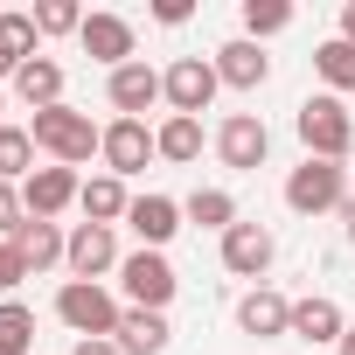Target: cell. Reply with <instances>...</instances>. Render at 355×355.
<instances>
[{"mask_svg": "<svg viewBox=\"0 0 355 355\" xmlns=\"http://www.w3.org/2000/svg\"><path fill=\"white\" fill-rule=\"evenodd\" d=\"M28 139H35V153H49L56 167H84V160L105 146V125H91V112H77V105H49V112H35Z\"/></svg>", "mask_w": 355, "mask_h": 355, "instance_id": "1", "label": "cell"}, {"mask_svg": "<svg viewBox=\"0 0 355 355\" xmlns=\"http://www.w3.org/2000/svg\"><path fill=\"white\" fill-rule=\"evenodd\" d=\"M293 132L306 139L313 160H348V153H355V119H348V105H341L334 91L306 98V105L293 112Z\"/></svg>", "mask_w": 355, "mask_h": 355, "instance_id": "2", "label": "cell"}, {"mask_svg": "<svg viewBox=\"0 0 355 355\" xmlns=\"http://www.w3.org/2000/svg\"><path fill=\"white\" fill-rule=\"evenodd\" d=\"M56 320H63L77 341H112L119 320H125V306H119L98 279H70V286L56 293Z\"/></svg>", "mask_w": 355, "mask_h": 355, "instance_id": "3", "label": "cell"}, {"mask_svg": "<svg viewBox=\"0 0 355 355\" xmlns=\"http://www.w3.org/2000/svg\"><path fill=\"white\" fill-rule=\"evenodd\" d=\"M348 202V167L341 160H300L293 174H286V209L293 216H327V209H341Z\"/></svg>", "mask_w": 355, "mask_h": 355, "instance_id": "4", "label": "cell"}, {"mask_svg": "<svg viewBox=\"0 0 355 355\" xmlns=\"http://www.w3.org/2000/svg\"><path fill=\"white\" fill-rule=\"evenodd\" d=\"M160 84H167V105L182 112V119H202V112L216 105V91H223L216 56H174V63L160 70Z\"/></svg>", "mask_w": 355, "mask_h": 355, "instance_id": "5", "label": "cell"}, {"mask_svg": "<svg viewBox=\"0 0 355 355\" xmlns=\"http://www.w3.org/2000/svg\"><path fill=\"white\" fill-rule=\"evenodd\" d=\"M119 286H125V300L132 306H146V313H160L167 300H174V265L160 258V251H132V258H119Z\"/></svg>", "mask_w": 355, "mask_h": 355, "instance_id": "6", "label": "cell"}, {"mask_svg": "<svg viewBox=\"0 0 355 355\" xmlns=\"http://www.w3.org/2000/svg\"><path fill=\"white\" fill-rule=\"evenodd\" d=\"M265 153H272V132H265V119H258V112H230V119L216 125V160H223V167L258 174V167H265Z\"/></svg>", "mask_w": 355, "mask_h": 355, "instance_id": "7", "label": "cell"}, {"mask_svg": "<svg viewBox=\"0 0 355 355\" xmlns=\"http://www.w3.org/2000/svg\"><path fill=\"white\" fill-rule=\"evenodd\" d=\"M272 258H279V237L265 230V223H230L223 230V272H237V279H265L272 272Z\"/></svg>", "mask_w": 355, "mask_h": 355, "instance_id": "8", "label": "cell"}, {"mask_svg": "<svg viewBox=\"0 0 355 355\" xmlns=\"http://www.w3.org/2000/svg\"><path fill=\"white\" fill-rule=\"evenodd\" d=\"M98 153H105V174H119V182H125V174H139L160 146H153V125H146V119H112Z\"/></svg>", "mask_w": 355, "mask_h": 355, "instance_id": "9", "label": "cell"}, {"mask_svg": "<svg viewBox=\"0 0 355 355\" xmlns=\"http://www.w3.org/2000/svg\"><path fill=\"white\" fill-rule=\"evenodd\" d=\"M105 98H112V112H119V119H146V112L167 98V84H160V70H153V63H125V70H112Z\"/></svg>", "mask_w": 355, "mask_h": 355, "instance_id": "10", "label": "cell"}, {"mask_svg": "<svg viewBox=\"0 0 355 355\" xmlns=\"http://www.w3.org/2000/svg\"><path fill=\"white\" fill-rule=\"evenodd\" d=\"M77 196H84L77 167H35L28 182H21V202H28V216H42V223H56V216H63Z\"/></svg>", "mask_w": 355, "mask_h": 355, "instance_id": "11", "label": "cell"}, {"mask_svg": "<svg viewBox=\"0 0 355 355\" xmlns=\"http://www.w3.org/2000/svg\"><path fill=\"white\" fill-rule=\"evenodd\" d=\"M77 42H84V56L105 63V70H125V63H132V21H125V15H84Z\"/></svg>", "mask_w": 355, "mask_h": 355, "instance_id": "12", "label": "cell"}, {"mask_svg": "<svg viewBox=\"0 0 355 355\" xmlns=\"http://www.w3.org/2000/svg\"><path fill=\"white\" fill-rule=\"evenodd\" d=\"M237 327H244L251 341H279V334H293V300L272 293V286H251V293L237 300Z\"/></svg>", "mask_w": 355, "mask_h": 355, "instance_id": "13", "label": "cell"}, {"mask_svg": "<svg viewBox=\"0 0 355 355\" xmlns=\"http://www.w3.org/2000/svg\"><path fill=\"white\" fill-rule=\"evenodd\" d=\"M63 265H70L77 279H105V272H119V237H112L105 223H77V230H70Z\"/></svg>", "mask_w": 355, "mask_h": 355, "instance_id": "14", "label": "cell"}, {"mask_svg": "<svg viewBox=\"0 0 355 355\" xmlns=\"http://www.w3.org/2000/svg\"><path fill=\"white\" fill-rule=\"evenodd\" d=\"M341 334H348V320H341V306L327 300V293H306V300H293V341H306V348H341Z\"/></svg>", "mask_w": 355, "mask_h": 355, "instance_id": "15", "label": "cell"}, {"mask_svg": "<svg viewBox=\"0 0 355 355\" xmlns=\"http://www.w3.org/2000/svg\"><path fill=\"white\" fill-rule=\"evenodd\" d=\"M125 223H132V237H139V251H160L174 230H182V202H167V196H132V209H125Z\"/></svg>", "mask_w": 355, "mask_h": 355, "instance_id": "16", "label": "cell"}, {"mask_svg": "<svg viewBox=\"0 0 355 355\" xmlns=\"http://www.w3.org/2000/svg\"><path fill=\"white\" fill-rule=\"evenodd\" d=\"M216 77H223L230 91H258V84L272 77V56H265L258 42H244V35H237V42H223V49H216Z\"/></svg>", "mask_w": 355, "mask_h": 355, "instance_id": "17", "label": "cell"}, {"mask_svg": "<svg viewBox=\"0 0 355 355\" xmlns=\"http://www.w3.org/2000/svg\"><path fill=\"white\" fill-rule=\"evenodd\" d=\"M15 98H21L28 112L63 105V63H56V56H28V63H21V77H15Z\"/></svg>", "mask_w": 355, "mask_h": 355, "instance_id": "18", "label": "cell"}, {"mask_svg": "<svg viewBox=\"0 0 355 355\" xmlns=\"http://www.w3.org/2000/svg\"><path fill=\"white\" fill-rule=\"evenodd\" d=\"M15 251H21V265H28V279H35V272H49V265H63V251H70V237H63L56 223H42V216H28V223H21V237H15Z\"/></svg>", "mask_w": 355, "mask_h": 355, "instance_id": "19", "label": "cell"}, {"mask_svg": "<svg viewBox=\"0 0 355 355\" xmlns=\"http://www.w3.org/2000/svg\"><path fill=\"white\" fill-rule=\"evenodd\" d=\"M125 355H160L167 341H174V327H167V313H146V306H125V320H119V334H112Z\"/></svg>", "mask_w": 355, "mask_h": 355, "instance_id": "20", "label": "cell"}, {"mask_svg": "<svg viewBox=\"0 0 355 355\" xmlns=\"http://www.w3.org/2000/svg\"><path fill=\"white\" fill-rule=\"evenodd\" d=\"M77 209H84V223H119L125 209H132V196H125V182H119V174H91V182H84V196H77Z\"/></svg>", "mask_w": 355, "mask_h": 355, "instance_id": "21", "label": "cell"}, {"mask_svg": "<svg viewBox=\"0 0 355 355\" xmlns=\"http://www.w3.org/2000/svg\"><path fill=\"white\" fill-rule=\"evenodd\" d=\"M153 146H160V160H174V167L202 160V119H182V112H167V119L153 125Z\"/></svg>", "mask_w": 355, "mask_h": 355, "instance_id": "22", "label": "cell"}, {"mask_svg": "<svg viewBox=\"0 0 355 355\" xmlns=\"http://www.w3.org/2000/svg\"><path fill=\"white\" fill-rule=\"evenodd\" d=\"M35 56V15H0V77H21Z\"/></svg>", "mask_w": 355, "mask_h": 355, "instance_id": "23", "label": "cell"}, {"mask_svg": "<svg viewBox=\"0 0 355 355\" xmlns=\"http://www.w3.org/2000/svg\"><path fill=\"white\" fill-rule=\"evenodd\" d=\"M313 70H320V84H327L334 98H348V91H355V42H341V35L320 42V49H313Z\"/></svg>", "mask_w": 355, "mask_h": 355, "instance_id": "24", "label": "cell"}, {"mask_svg": "<svg viewBox=\"0 0 355 355\" xmlns=\"http://www.w3.org/2000/svg\"><path fill=\"white\" fill-rule=\"evenodd\" d=\"M35 174V139H28V125H0V182H28Z\"/></svg>", "mask_w": 355, "mask_h": 355, "instance_id": "25", "label": "cell"}, {"mask_svg": "<svg viewBox=\"0 0 355 355\" xmlns=\"http://www.w3.org/2000/svg\"><path fill=\"white\" fill-rule=\"evenodd\" d=\"M182 216L202 223V230H230V223H237V196H230V189H196V196L182 202Z\"/></svg>", "mask_w": 355, "mask_h": 355, "instance_id": "26", "label": "cell"}, {"mask_svg": "<svg viewBox=\"0 0 355 355\" xmlns=\"http://www.w3.org/2000/svg\"><path fill=\"white\" fill-rule=\"evenodd\" d=\"M35 348V313L21 300H0V355H28Z\"/></svg>", "mask_w": 355, "mask_h": 355, "instance_id": "27", "label": "cell"}, {"mask_svg": "<svg viewBox=\"0 0 355 355\" xmlns=\"http://www.w3.org/2000/svg\"><path fill=\"white\" fill-rule=\"evenodd\" d=\"M286 28H293L286 0H244V42H265V35H286Z\"/></svg>", "mask_w": 355, "mask_h": 355, "instance_id": "28", "label": "cell"}, {"mask_svg": "<svg viewBox=\"0 0 355 355\" xmlns=\"http://www.w3.org/2000/svg\"><path fill=\"white\" fill-rule=\"evenodd\" d=\"M77 28H84L77 0H42V8H35V35H77Z\"/></svg>", "mask_w": 355, "mask_h": 355, "instance_id": "29", "label": "cell"}, {"mask_svg": "<svg viewBox=\"0 0 355 355\" xmlns=\"http://www.w3.org/2000/svg\"><path fill=\"white\" fill-rule=\"evenodd\" d=\"M21 223H28L21 189H15V182H0V244H15V237H21Z\"/></svg>", "mask_w": 355, "mask_h": 355, "instance_id": "30", "label": "cell"}, {"mask_svg": "<svg viewBox=\"0 0 355 355\" xmlns=\"http://www.w3.org/2000/svg\"><path fill=\"white\" fill-rule=\"evenodd\" d=\"M21 279H28V265H21V251H15V244H0V293H15Z\"/></svg>", "mask_w": 355, "mask_h": 355, "instance_id": "31", "label": "cell"}, {"mask_svg": "<svg viewBox=\"0 0 355 355\" xmlns=\"http://www.w3.org/2000/svg\"><path fill=\"white\" fill-rule=\"evenodd\" d=\"M189 15H196V8H189V0H153V21H160V28H182Z\"/></svg>", "mask_w": 355, "mask_h": 355, "instance_id": "32", "label": "cell"}, {"mask_svg": "<svg viewBox=\"0 0 355 355\" xmlns=\"http://www.w3.org/2000/svg\"><path fill=\"white\" fill-rule=\"evenodd\" d=\"M70 355H125V348H119V341H77Z\"/></svg>", "mask_w": 355, "mask_h": 355, "instance_id": "33", "label": "cell"}, {"mask_svg": "<svg viewBox=\"0 0 355 355\" xmlns=\"http://www.w3.org/2000/svg\"><path fill=\"white\" fill-rule=\"evenodd\" d=\"M341 42H355V0L341 8Z\"/></svg>", "mask_w": 355, "mask_h": 355, "instance_id": "34", "label": "cell"}, {"mask_svg": "<svg viewBox=\"0 0 355 355\" xmlns=\"http://www.w3.org/2000/svg\"><path fill=\"white\" fill-rule=\"evenodd\" d=\"M341 216H348V244H355V202H341Z\"/></svg>", "mask_w": 355, "mask_h": 355, "instance_id": "35", "label": "cell"}, {"mask_svg": "<svg viewBox=\"0 0 355 355\" xmlns=\"http://www.w3.org/2000/svg\"><path fill=\"white\" fill-rule=\"evenodd\" d=\"M334 355H355V327H348V334H341V348H334Z\"/></svg>", "mask_w": 355, "mask_h": 355, "instance_id": "36", "label": "cell"}]
</instances>
